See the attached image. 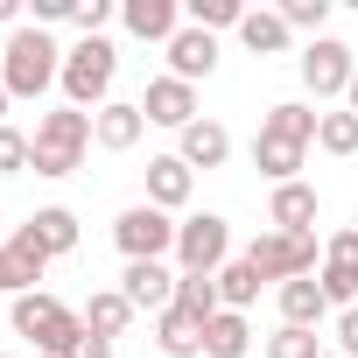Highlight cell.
I'll list each match as a JSON object with an SVG mask.
<instances>
[{"label":"cell","instance_id":"7c38bea8","mask_svg":"<svg viewBox=\"0 0 358 358\" xmlns=\"http://www.w3.org/2000/svg\"><path fill=\"white\" fill-rule=\"evenodd\" d=\"M176 281L183 274H169V260H127V274H120V295L134 302V309H169L176 302Z\"/></svg>","mask_w":358,"mask_h":358},{"label":"cell","instance_id":"f35d334b","mask_svg":"<svg viewBox=\"0 0 358 358\" xmlns=\"http://www.w3.org/2000/svg\"><path fill=\"white\" fill-rule=\"evenodd\" d=\"M8 106H15V99H8V85H0V127H8Z\"/></svg>","mask_w":358,"mask_h":358},{"label":"cell","instance_id":"8d00e7d4","mask_svg":"<svg viewBox=\"0 0 358 358\" xmlns=\"http://www.w3.org/2000/svg\"><path fill=\"white\" fill-rule=\"evenodd\" d=\"M71 358H113V337H92V330H85V337L71 344Z\"/></svg>","mask_w":358,"mask_h":358},{"label":"cell","instance_id":"d590c367","mask_svg":"<svg viewBox=\"0 0 358 358\" xmlns=\"http://www.w3.org/2000/svg\"><path fill=\"white\" fill-rule=\"evenodd\" d=\"M78 15V0H36V29H50V22H71Z\"/></svg>","mask_w":358,"mask_h":358},{"label":"cell","instance_id":"8992f818","mask_svg":"<svg viewBox=\"0 0 358 358\" xmlns=\"http://www.w3.org/2000/svg\"><path fill=\"white\" fill-rule=\"evenodd\" d=\"M295 78H302V92H309V99H344V92H351V78H358V57H351V43L316 36V43L295 57Z\"/></svg>","mask_w":358,"mask_h":358},{"label":"cell","instance_id":"7402d4cb","mask_svg":"<svg viewBox=\"0 0 358 358\" xmlns=\"http://www.w3.org/2000/svg\"><path fill=\"white\" fill-rule=\"evenodd\" d=\"M267 225H274V232H309V225H316V190H309V183H281V190L267 197Z\"/></svg>","mask_w":358,"mask_h":358},{"label":"cell","instance_id":"60d3db41","mask_svg":"<svg viewBox=\"0 0 358 358\" xmlns=\"http://www.w3.org/2000/svg\"><path fill=\"white\" fill-rule=\"evenodd\" d=\"M0 246H8V225H0Z\"/></svg>","mask_w":358,"mask_h":358},{"label":"cell","instance_id":"d6986e66","mask_svg":"<svg viewBox=\"0 0 358 358\" xmlns=\"http://www.w3.org/2000/svg\"><path fill=\"white\" fill-rule=\"evenodd\" d=\"M274 302H281V323H295V330H316V323L330 316V295H323V281H316V274L281 281V288H274Z\"/></svg>","mask_w":358,"mask_h":358},{"label":"cell","instance_id":"4dcf8cb0","mask_svg":"<svg viewBox=\"0 0 358 358\" xmlns=\"http://www.w3.org/2000/svg\"><path fill=\"white\" fill-rule=\"evenodd\" d=\"M267 358H323V337H316V330H295V323H281V330L267 337Z\"/></svg>","mask_w":358,"mask_h":358},{"label":"cell","instance_id":"cb8c5ba5","mask_svg":"<svg viewBox=\"0 0 358 358\" xmlns=\"http://www.w3.org/2000/svg\"><path fill=\"white\" fill-rule=\"evenodd\" d=\"M246 351H253V323L239 309H218L204 323V358H246Z\"/></svg>","mask_w":358,"mask_h":358},{"label":"cell","instance_id":"52a82bcc","mask_svg":"<svg viewBox=\"0 0 358 358\" xmlns=\"http://www.w3.org/2000/svg\"><path fill=\"white\" fill-rule=\"evenodd\" d=\"M225 260H232V225L218 211L183 218V232H176V267H183V274H218Z\"/></svg>","mask_w":358,"mask_h":358},{"label":"cell","instance_id":"3957f363","mask_svg":"<svg viewBox=\"0 0 358 358\" xmlns=\"http://www.w3.org/2000/svg\"><path fill=\"white\" fill-rule=\"evenodd\" d=\"M85 148H92V113H78V106H57V113H43L36 120V176H50V183H64V176H78V162H85Z\"/></svg>","mask_w":358,"mask_h":358},{"label":"cell","instance_id":"ba28073f","mask_svg":"<svg viewBox=\"0 0 358 358\" xmlns=\"http://www.w3.org/2000/svg\"><path fill=\"white\" fill-rule=\"evenodd\" d=\"M176 225L169 211H155V204H134V211H120L113 218V246L127 253V260H162V253H176Z\"/></svg>","mask_w":358,"mask_h":358},{"label":"cell","instance_id":"83f0119b","mask_svg":"<svg viewBox=\"0 0 358 358\" xmlns=\"http://www.w3.org/2000/svg\"><path fill=\"white\" fill-rule=\"evenodd\" d=\"M183 22L204 29V36H218V29H239L246 8H239V0H183Z\"/></svg>","mask_w":358,"mask_h":358},{"label":"cell","instance_id":"d6a6232c","mask_svg":"<svg viewBox=\"0 0 358 358\" xmlns=\"http://www.w3.org/2000/svg\"><path fill=\"white\" fill-rule=\"evenodd\" d=\"M36 162V134H22V127H0V176H22Z\"/></svg>","mask_w":358,"mask_h":358},{"label":"cell","instance_id":"7bdbcfd3","mask_svg":"<svg viewBox=\"0 0 358 358\" xmlns=\"http://www.w3.org/2000/svg\"><path fill=\"white\" fill-rule=\"evenodd\" d=\"M0 358H8V351H0Z\"/></svg>","mask_w":358,"mask_h":358},{"label":"cell","instance_id":"d4e9b609","mask_svg":"<svg viewBox=\"0 0 358 358\" xmlns=\"http://www.w3.org/2000/svg\"><path fill=\"white\" fill-rule=\"evenodd\" d=\"M302 155H309V148H295V141H274V134H253V169L267 176L274 190H281V183H295V169H302Z\"/></svg>","mask_w":358,"mask_h":358},{"label":"cell","instance_id":"b9f144b4","mask_svg":"<svg viewBox=\"0 0 358 358\" xmlns=\"http://www.w3.org/2000/svg\"><path fill=\"white\" fill-rule=\"evenodd\" d=\"M323 358H344V351H323Z\"/></svg>","mask_w":358,"mask_h":358},{"label":"cell","instance_id":"f1b7e54d","mask_svg":"<svg viewBox=\"0 0 358 358\" xmlns=\"http://www.w3.org/2000/svg\"><path fill=\"white\" fill-rule=\"evenodd\" d=\"M316 148H323V155H337V162H344V155H358V113H351V106H344V113H323Z\"/></svg>","mask_w":358,"mask_h":358},{"label":"cell","instance_id":"6da1fadb","mask_svg":"<svg viewBox=\"0 0 358 358\" xmlns=\"http://www.w3.org/2000/svg\"><path fill=\"white\" fill-rule=\"evenodd\" d=\"M0 85H8V99H43L50 85H64V50L50 29L22 22L8 36V50H0Z\"/></svg>","mask_w":358,"mask_h":358},{"label":"cell","instance_id":"4fadbf2b","mask_svg":"<svg viewBox=\"0 0 358 358\" xmlns=\"http://www.w3.org/2000/svg\"><path fill=\"white\" fill-rule=\"evenodd\" d=\"M141 134H148V113H141V99H113V106H99V113H92V141H99L106 155H127V148H141Z\"/></svg>","mask_w":358,"mask_h":358},{"label":"cell","instance_id":"ab89813d","mask_svg":"<svg viewBox=\"0 0 358 358\" xmlns=\"http://www.w3.org/2000/svg\"><path fill=\"white\" fill-rule=\"evenodd\" d=\"M344 106H351V113H358V78H351V92H344Z\"/></svg>","mask_w":358,"mask_h":358},{"label":"cell","instance_id":"277c9868","mask_svg":"<svg viewBox=\"0 0 358 358\" xmlns=\"http://www.w3.org/2000/svg\"><path fill=\"white\" fill-rule=\"evenodd\" d=\"M113 78H120V50L106 36H85L78 50H64V106H113Z\"/></svg>","mask_w":358,"mask_h":358},{"label":"cell","instance_id":"5bb4252c","mask_svg":"<svg viewBox=\"0 0 358 358\" xmlns=\"http://www.w3.org/2000/svg\"><path fill=\"white\" fill-rule=\"evenodd\" d=\"M120 22H127V36H141V43H176L183 36V0H127L120 8Z\"/></svg>","mask_w":358,"mask_h":358},{"label":"cell","instance_id":"7a4b0ae2","mask_svg":"<svg viewBox=\"0 0 358 358\" xmlns=\"http://www.w3.org/2000/svg\"><path fill=\"white\" fill-rule=\"evenodd\" d=\"M8 323H15V337H29V344H36L43 358H71V344L85 337V309L57 302L50 288H36V295H15Z\"/></svg>","mask_w":358,"mask_h":358},{"label":"cell","instance_id":"836d02e7","mask_svg":"<svg viewBox=\"0 0 358 358\" xmlns=\"http://www.w3.org/2000/svg\"><path fill=\"white\" fill-rule=\"evenodd\" d=\"M71 22H78L85 36H99V29L113 22V0H78V15H71Z\"/></svg>","mask_w":358,"mask_h":358},{"label":"cell","instance_id":"1f68e13d","mask_svg":"<svg viewBox=\"0 0 358 358\" xmlns=\"http://www.w3.org/2000/svg\"><path fill=\"white\" fill-rule=\"evenodd\" d=\"M281 22L295 29V36H323V22H330V0H281Z\"/></svg>","mask_w":358,"mask_h":358},{"label":"cell","instance_id":"ee69618b","mask_svg":"<svg viewBox=\"0 0 358 358\" xmlns=\"http://www.w3.org/2000/svg\"><path fill=\"white\" fill-rule=\"evenodd\" d=\"M36 358H43V351H36Z\"/></svg>","mask_w":358,"mask_h":358},{"label":"cell","instance_id":"ffe728a7","mask_svg":"<svg viewBox=\"0 0 358 358\" xmlns=\"http://www.w3.org/2000/svg\"><path fill=\"white\" fill-rule=\"evenodd\" d=\"M316 127H323V113H316V106H302V99H281V106H267V113H260V134L295 141V148H316Z\"/></svg>","mask_w":358,"mask_h":358},{"label":"cell","instance_id":"e0dca14e","mask_svg":"<svg viewBox=\"0 0 358 358\" xmlns=\"http://www.w3.org/2000/svg\"><path fill=\"white\" fill-rule=\"evenodd\" d=\"M211 71H218V36H204V29H190V22H183V36L169 43V78L197 85V78H211Z\"/></svg>","mask_w":358,"mask_h":358},{"label":"cell","instance_id":"9c48e42d","mask_svg":"<svg viewBox=\"0 0 358 358\" xmlns=\"http://www.w3.org/2000/svg\"><path fill=\"white\" fill-rule=\"evenodd\" d=\"M22 253H36V260H64V253H78V211H64V204H43L29 225H15L8 232Z\"/></svg>","mask_w":358,"mask_h":358},{"label":"cell","instance_id":"ac0fdd59","mask_svg":"<svg viewBox=\"0 0 358 358\" xmlns=\"http://www.w3.org/2000/svg\"><path fill=\"white\" fill-rule=\"evenodd\" d=\"M176 155H183L190 169H225L232 162V134L218 120H190L183 134H176Z\"/></svg>","mask_w":358,"mask_h":358},{"label":"cell","instance_id":"74e56055","mask_svg":"<svg viewBox=\"0 0 358 358\" xmlns=\"http://www.w3.org/2000/svg\"><path fill=\"white\" fill-rule=\"evenodd\" d=\"M0 29H8V36L22 29V0H0Z\"/></svg>","mask_w":358,"mask_h":358},{"label":"cell","instance_id":"4316f807","mask_svg":"<svg viewBox=\"0 0 358 358\" xmlns=\"http://www.w3.org/2000/svg\"><path fill=\"white\" fill-rule=\"evenodd\" d=\"M253 295H260V274H253V260H246V253H239V260H225V267H218V302L246 316V309H253Z\"/></svg>","mask_w":358,"mask_h":358},{"label":"cell","instance_id":"5b68a950","mask_svg":"<svg viewBox=\"0 0 358 358\" xmlns=\"http://www.w3.org/2000/svg\"><path fill=\"white\" fill-rule=\"evenodd\" d=\"M246 260H253V274L260 281H302V274H316V232H260L253 246H246Z\"/></svg>","mask_w":358,"mask_h":358},{"label":"cell","instance_id":"30bf717a","mask_svg":"<svg viewBox=\"0 0 358 358\" xmlns=\"http://www.w3.org/2000/svg\"><path fill=\"white\" fill-rule=\"evenodd\" d=\"M323 295H330V309H358V225H344V232H330V246H323Z\"/></svg>","mask_w":358,"mask_h":358},{"label":"cell","instance_id":"8fae6325","mask_svg":"<svg viewBox=\"0 0 358 358\" xmlns=\"http://www.w3.org/2000/svg\"><path fill=\"white\" fill-rule=\"evenodd\" d=\"M141 113H148V127H176L183 134L190 120H204L197 113V85H183V78H148V92H141Z\"/></svg>","mask_w":358,"mask_h":358},{"label":"cell","instance_id":"44dd1931","mask_svg":"<svg viewBox=\"0 0 358 358\" xmlns=\"http://www.w3.org/2000/svg\"><path fill=\"white\" fill-rule=\"evenodd\" d=\"M239 43H246L253 57H281V50L295 43V29L281 22V8H246V22H239Z\"/></svg>","mask_w":358,"mask_h":358},{"label":"cell","instance_id":"9a60e30c","mask_svg":"<svg viewBox=\"0 0 358 358\" xmlns=\"http://www.w3.org/2000/svg\"><path fill=\"white\" fill-rule=\"evenodd\" d=\"M204 323H211V316H197V309H183V302H169V309L155 316V344H162V358H204Z\"/></svg>","mask_w":358,"mask_h":358},{"label":"cell","instance_id":"484cf974","mask_svg":"<svg viewBox=\"0 0 358 358\" xmlns=\"http://www.w3.org/2000/svg\"><path fill=\"white\" fill-rule=\"evenodd\" d=\"M43 267H50V260H36V253H22V246L8 239V246H0V295H36Z\"/></svg>","mask_w":358,"mask_h":358},{"label":"cell","instance_id":"603a6c76","mask_svg":"<svg viewBox=\"0 0 358 358\" xmlns=\"http://www.w3.org/2000/svg\"><path fill=\"white\" fill-rule=\"evenodd\" d=\"M134 316H141V309H134L120 288H92V302H85V330H92V337H127Z\"/></svg>","mask_w":358,"mask_h":358},{"label":"cell","instance_id":"2e32d148","mask_svg":"<svg viewBox=\"0 0 358 358\" xmlns=\"http://www.w3.org/2000/svg\"><path fill=\"white\" fill-rule=\"evenodd\" d=\"M190 190H197V169H190L183 155H155V162H148V204H155V211H183Z\"/></svg>","mask_w":358,"mask_h":358},{"label":"cell","instance_id":"e575fe53","mask_svg":"<svg viewBox=\"0 0 358 358\" xmlns=\"http://www.w3.org/2000/svg\"><path fill=\"white\" fill-rule=\"evenodd\" d=\"M337 351L358 358V309H337Z\"/></svg>","mask_w":358,"mask_h":358},{"label":"cell","instance_id":"f546056e","mask_svg":"<svg viewBox=\"0 0 358 358\" xmlns=\"http://www.w3.org/2000/svg\"><path fill=\"white\" fill-rule=\"evenodd\" d=\"M176 302L197 309V316H218V309H225V302H218V274H183V281H176Z\"/></svg>","mask_w":358,"mask_h":358}]
</instances>
